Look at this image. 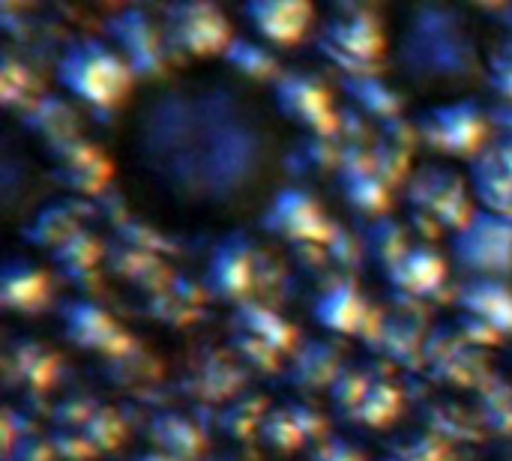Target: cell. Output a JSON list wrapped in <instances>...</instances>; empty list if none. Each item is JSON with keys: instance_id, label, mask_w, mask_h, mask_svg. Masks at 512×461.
<instances>
[{"instance_id": "cell-58", "label": "cell", "mask_w": 512, "mask_h": 461, "mask_svg": "<svg viewBox=\"0 0 512 461\" xmlns=\"http://www.w3.org/2000/svg\"><path fill=\"white\" fill-rule=\"evenodd\" d=\"M381 461H414V459H411V456H408V453H405V450L396 444V447H393V450H390V453H387V456H384Z\"/></svg>"}, {"instance_id": "cell-38", "label": "cell", "mask_w": 512, "mask_h": 461, "mask_svg": "<svg viewBox=\"0 0 512 461\" xmlns=\"http://www.w3.org/2000/svg\"><path fill=\"white\" fill-rule=\"evenodd\" d=\"M222 60L240 78H249V81H270L273 84L285 72L270 48H264L261 42H252V39H243V36H234L231 39V45L225 48Z\"/></svg>"}, {"instance_id": "cell-12", "label": "cell", "mask_w": 512, "mask_h": 461, "mask_svg": "<svg viewBox=\"0 0 512 461\" xmlns=\"http://www.w3.org/2000/svg\"><path fill=\"white\" fill-rule=\"evenodd\" d=\"M420 369L432 381L444 387H459V390H477L492 375L483 357V348L471 345L456 330V324H441L426 333Z\"/></svg>"}, {"instance_id": "cell-47", "label": "cell", "mask_w": 512, "mask_h": 461, "mask_svg": "<svg viewBox=\"0 0 512 461\" xmlns=\"http://www.w3.org/2000/svg\"><path fill=\"white\" fill-rule=\"evenodd\" d=\"M372 381H375V375H372L369 369L345 366V369L339 372V378L330 384L327 396H330V402H333L345 417H351V414H354V408L360 405V399L366 396V390H369V384H372Z\"/></svg>"}, {"instance_id": "cell-44", "label": "cell", "mask_w": 512, "mask_h": 461, "mask_svg": "<svg viewBox=\"0 0 512 461\" xmlns=\"http://www.w3.org/2000/svg\"><path fill=\"white\" fill-rule=\"evenodd\" d=\"M258 441L270 450V453H297L300 447H306V438L300 432V426L294 423L288 405L270 408L261 429H258Z\"/></svg>"}, {"instance_id": "cell-18", "label": "cell", "mask_w": 512, "mask_h": 461, "mask_svg": "<svg viewBox=\"0 0 512 461\" xmlns=\"http://www.w3.org/2000/svg\"><path fill=\"white\" fill-rule=\"evenodd\" d=\"M3 378L27 396H42L60 378V357L36 339H12L3 351Z\"/></svg>"}, {"instance_id": "cell-50", "label": "cell", "mask_w": 512, "mask_h": 461, "mask_svg": "<svg viewBox=\"0 0 512 461\" xmlns=\"http://www.w3.org/2000/svg\"><path fill=\"white\" fill-rule=\"evenodd\" d=\"M408 456L414 461H456L453 456V444H447L444 438L426 432V429H417L414 435H408L402 444H399Z\"/></svg>"}, {"instance_id": "cell-35", "label": "cell", "mask_w": 512, "mask_h": 461, "mask_svg": "<svg viewBox=\"0 0 512 461\" xmlns=\"http://www.w3.org/2000/svg\"><path fill=\"white\" fill-rule=\"evenodd\" d=\"M468 180L474 198L480 201V210H489L512 222V171L474 156L468 162Z\"/></svg>"}, {"instance_id": "cell-2", "label": "cell", "mask_w": 512, "mask_h": 461, "mask_svg": "<svg viewBox=\"0 0 512 461\" xmlns=\"http://www.w3.org/2000/svg\"><path fill=\"white\" fill-rule=\"evenodd\" d=\"M399 72L423 90L468 87L483 75V60L468 18L456 6H414L396 45Z\"/></svg>"}, {"instance_id": "cell-59", "label": "cell", "mask_w": 512, "mask_h": 461, "mask_svg": "<svg viewBox=\"0 0 512 461\" xmlns=\"http://www.w3.org/2000/svg\"><path fill=\"white\" fill-rule=\"evenodd\" d=\"M207 461H225V459H207Z\"/></svg>"}, {"instance_id": "cell-45", "label": "cell", "mask_w": 512, "mask_h": 461, "mask_svg": "<svg viewBox=\"0 0 512 461\" xmlns=\"http://www.w3.org/2000/svg\"><path fill=\"white\" fill-rule=\"evenodd\" d=\"M81 432L87 435V441L93 444L96 456L114 453L123 441H126V423L123 417L111 408V405H99L93 411V417L81 426Z\"/></svg>"}, {"instance_id": "cell-30", "label": "cell", "mask_w": 512, "mask_h": 461, "mask_svg": "<svg viewBox=\"0 0 512 461\" xmlns=\"http://www.w3.org/2000/svg\"><path fill=\"white\" fill-rule=\"evenodd\" d=\"M147 438L156 450L180 461H198L207 450V432L177 411H159L147 423Z\"/></svg>"}, {"instance_id": "cell-49", "label": "cell", "mask_w": 512, "mask_h": 461, "mask_svg": "<svg viewBox=\"0 0 512 461\" xmlns=\"http://www.w3.org/2000/svg\"><path fill=\"white\" fill-rule=\"evenodd\" d=\"M48 444H51L54 456L60 461L96 459V450H93V444L87 441V435L81 429H51Z\"/></svg>"}, {"instance_id": "cell-23", "label": "cell", "mask_w": 512, "mask_h": 461, "mask_svg": "<svg viewBox=\"0 0 512 461\" xmlns=\"http://www.w3.org/2000/svg\"><path fill=\"white\" fill-rule=\"evenodd\" d=\"M204 300H207L204 285L195 282V279H189V276H183V273H177L162 291L144 297L141 309L156 324L183 330V327H189V324H195L201 318Z\"/></svg>"}, {"instance_id": "cell-54", "label": "cell", "mask_w": 512, "mask_h": 461, "mask_svg": "<svg viewBox=\"0 0 512 461\" xmlns=\"http://www.w3.org/2000/svg\"><path fill=\"white\" fill-rule=\"evenodd\" d=\"M309 461H366V459H363V453H360L354 444H348V441H342V438H327V441L312 453V459Z\"/></svg>"}, {"instance_id": "cell-15", "label": "cell", "mask_w": 512, "mask_h": 461, "mask_svg": "<svg viewBox=\"0 0 512 461\" xmlns=\"http://www.w3.org/2000/svg\"><path fill=\"white\" fill-rule=\"evenodd\" d=\"M48 159H51V180L72 192V198H99L105 195L108 183H111V159L84 135L69 138L63 144L48 147Z\"/></svg>"}, {"instance_id": "cell-9", "label": "cell", "mask_w": 512, "mask_h": 461, "mask_svg": "<svg viewBox=\"0 0 512 461\" xmlns=\"http://www.w3.org/2000/svg\"><path fill=\"white\" fill-rule=\"evenodd\" d=\"M159 24L177 60L225 54L234 39L225 12L213 3H168Z\"/></svg>"}, {"instance_id": "cell-36", "label": "cell", "mask_w": 512, "mask_h": 461, "mask_svg": "<svg viewBox=\"0 0 512 461\" xmlns=\"http://www.w3.org/2000/svg\"><path fill=\"white\" fill-rule=\"evenodd\" d=\"M270 405L264 396L258 393H240L237 399H231L225 408H219V414H213V423L219 426V432L231 441H252L258 438V429L267 417Z\"/></svg>"}, {"instance_id": "cell-56", "label": "cell", "mask_w": 512, "mask_h": 461, "mask_svg": "<svg viewBox=\"0 0 512 461\" xmlns=\"http://www.w3.org/2000/svg\"><path fill=\"white\" fill-rule=\"evenodd\" d=\"M489 66H495V69H512V36L501 39L495 45V51L489 54Z\"/></svg>"}, {"instance_id": "cell-53", "label": "cell", "mask_w": 512, "mask_h": 461, "mask_svg": "<svg viewBox=\"0 0 512 461\" xmlns=\"http://www.w3.org/2000/svg\"><path fill=\"white\" fill-rule=\"evenodd\" d=\"M453 324H456V330H459L471 345H477V348H492V345H498V342L504 339L495 327H489L486 321H480V318H474V315H468V312H459Z\"/></svg>"}, {"instance_id": "cell-10", "label": "cell", "mask_w": 512, "mask_h": 461, "mask_svg": "<svg viewBox=\"0 0 512 461\" xmlns=\"http://www.w3.org/2000/svg\"><path fill=\"white\" fill-rule=\"evenodd\" d=\"M450 252L474 279L512 276V222L489 210H477L474 219L453 234Z\"/></svg>"}, {"instance_id": "cell-25", "label": "cell", "mask_w": 512, "mask_h": 461, "mask_svg": "<svg viewBox=\"0 0 512 461\" xmlns=\"http://www.w3.org/2000/svg\"><path fill=\"white\" fill-rule=\"evenodd\" d=\"M228 330H240V333L258 336L261 342L276 348L282 357H294V351L300 348L297 327L288 318H282L276 309H270L264 300H249V303L234 306V312L228 318Z\"/></svg>"}, {"instance_id": "cell-27", "label": "cell", "mask_w": 512, "mask_h": 461, "mask_svg": "<svg viewBox=\"0 0 512 461\" xmlns=\"http://www.w3.org/2000/svg\"><path fill=\"white\" fill-rule=\"evenodd\" d=\"M459 312H468L489 327H495L504 339L512 336V288L504 279H471L456 291Z\"/></svg>"}, {"instance_id": "cell-24", "label": "cell", "mask_w": 512, "mask_h": 461, "mask_svg": "<svg viewBox=\"0 0 512 461\" xmlns=\"http://www.w3.org/2000/svg\"><path fill=\"white\" fill-rule=\"evenodd\" d=\"M51 300V279L42 267L24 258H9L0 270V303L18 315H36Z\"/></svg>"}, {"instance_id": "cell-21", "label": "cell", "mask_w": 512, "mask_h": 461, "mask_svg": "<svg viewBox=\"0 0 512 461\" xmlns=\"http://www.w3.org/2000/svg\"><path fill=\"white\" fill-rule=\"evenodd\" d=\"M417 123H408L405 117L384 120L372 141V171L393 189L405 180H411V156L417 150Z\"/></svg>"}, {"instance_id": "cell-39", "label": "cell", "mask_w": 512, "mask_h": 461, "mask_svg": "<svg viewBox=\"0 0 512 461\" xmlns=\"http://www.w3.org/2000/svg\"><path fill=\"white\" fill-rule=\"evenodd\" d=\"M399 411H402V390L390 378L375 375L366 396L354 408L351 420L360 423V426H369V429H384L399 417Z\"/></svg>"}, {"instance_id": "cell-19", "label": "cell", "mask_w": 512, "mask_h": 461, "mask_svg": "<svg viewBox=\"0 0 512 461\" xmlns=\"http://www.w3.org/2000/svg\"><path fill=\"white\" fill-rule=\"evenodd\" d=\"M240 12L270 45H297L315 18V9L303 0H252Z\"/></svg>"}, {"instance_id": "cell-13", "label": "cell", "mask_w": 512, "mask_h": 461, "mask_svg": "<svg viewBox=\"0 0 512 461\" xmlns=\"http://www.w3.org/2000/svg\"><path fill=\"white\" fill-rule=\"evenodd\" d=\"M273 102L285 120L303 126L309 135H336L339 129V108L330 87L306 69H285L273 81Z\"/></svg>"}, {"instance_id": "cell-6", "label": "cell", "mask_w": 512, "mask_h": 461, "mask_svg": "<svg viewBox=\"0 0 512 461\" xmlns=\"http://www.w3.org/2000/svg\"><path fill=\"white\" fill-rule=\"evenodd\" d=\"M105 36L129 63L135 78L159 81L171 72L174 63H180L162 33V24L138 6L111 12L105 18Z\"/></svg>"}, {"instance_id": "cell-20", "label": "cell", "mask_w": 512, "mask_h": 461, "mask_svg": "<svg viewBox=\"0 0 512 461\" xmlns=\"http://www.w3.org/2000/svg\"><path fill=\"white\" fill-rule=\"evenodd\" d=\"M93 213V207L84 201V198H60V201H48L42 204L30 222L21 225V240L36 246V249H45L48 255L66 243L72 234H78L84 225V219Z\"/></svg>"}, {"instance_id": "cell-43", "label": "cell", "mask_w": 512, "mask_h": 461, "mask_svg": "<svg viewBox=\"0 0 512 461\" xmlns=\"http://www.w3.org/2000/svg\"><path fill=\"white\" fill-rule=\"evenodd\" d=\"M423 423H426V432L444 438L447 444H465V441H477L480 438V423L474 414H468L465 408L459 405H429L423 411Z\"/></svg>"}, {"instance_id": "cell-32", "label": "cell", "mask_w": 512, "mask_h": 461, "mask_svg": "<svg viewBox=\"0 0 512 461\" xmlns=\"http://www.w3.org/2000/svg\"><path fill=\"white\" fill-rule=\"evenodd\" d=\"M363 252L369 261H375L384 273L414 246L411 243V228L408 222L396 216H378V219H363V234H360Z\"/></svg>"}, {"instance_id": "cell-14", "label": "cell", "mask_w": 512, "mask_h": 461, "mask_svg": "<svg viewBox=\"0 0 512 461\" xmlns=\"http://www.w3.org/2000/svg\"><path fill=\"white\" fill-rule=\"evenodd\" d=\"M312 318L330 333L360 336L366 342H372L384 324V312L375 309L351 279H336L324 285L312 300Z\"/></svg>"}, {"instance_id": "cell-40", "label": "cell", "mask_w": 512, "mask_h": 461, "mask_svg": "<svg viewBox=\"0 0 512 461\" xmlns=\"http://www.w3.org/2000/svg\"><path fill=\"white\" fill-rule=\"evenodd\" d=\"M159 363L153 354H147L138 342L117 354V357H108L102 360V375L111 387H120V390H132V387H147V381L159 378Z\"/></svg>"}, {"instance_id": "cell-11", "label": "cell", "mask_w": 512, "mask_h": 461, "mask_svg": "<svg viewBox=\"0 0 512 461\" xmlns=\"http://www.w3.org/2000/svg\"><path fill=\"white\" fill-rule=\"evenodd\" d=\"M405 204L408 210L435 219L453 234L462 231L477 213L465 180L444 165H423L420 171H414L405 183Z\"/></svg>"}, {"instance_id": "cell-8", "label": "cell", "mask_w": 512, "mask_h": 461, "mask_svg": "<svg viewBox=\"0 0 512 461\" xmlns=\"http://www.w3.org/2000/svg\"><path fill=\"white\" fill-rule=\"evenodd\" d=\"M258 225L285 240L291 249H300V246H327L339 225L324 213L321 201L303 189V186H282L270 195L267 207L261 210V219Z\"/></svg>"}, {"instance_id": "cell-41", "label": "cell", "mask_w": 512, "mask_h": 461, "mask_svg": "<svg viewBox=\"0 0 512 461\" xmlns=\"http://www.w3.org/2000/svg\"><path fill=\"white\" fill-rule=\"evenodd\" d=\"M288 165H297L294 171L300 174H324V171L339 174V165H342L339 135H306L303 141H297V150L285 156V168Z\"/></svg>"}, {"instance_id": "cell-48", "label": "cell", "mask_w": 512, "mask_h": 461, "mask_svg": "<svg viewBox=\"0 0 512 461\" xmlns=\"http://www.w3.org/2000/svg\"><path fill=\"white\" fill-rule=\"evenodd\" d=\"M99 405H102V402H96V399L87 396V393H72V396L60 399V402L51 408V414H48L51 429H81V426L93 417V411H96Z\"/></svg>"}, {"instance_id": "cell-46", "label": "cell", "mask_w": 512, "mask_h": 461, "mask_svg": "<svg viewBox=\"0 0 512 461\" xmlns=\"http://www.w3.org/2000/svg\"><path fill=\"white\" fill-rule=\"evenodd\" d=\"M228 351L249 369L255 372H276L282 366V354L276 348H270L267 342H261L258 336H249V333H240V330H228Z\"/></svg>"}, {"instance_id": "cell-37", "label": "cell", "mask_w": 512, "mask_h": 461, "mask_svg": "<svg viewBox=\"0 0 512 461\" xmlns=\"http://www.w3.org/2000/svg\"><path fill=\"white\" fill-rule=\"evenodd\" d=\"M474 417L483 429L512 438V384L507 378L489 375L477 387L474 399Z\"/></svg>"}, {"instance_id": "cell-57", "label": "cell", "mask_w": 512, "mask_h": 461, "mask_svg": "<svg viewBox=\"0 0 512 461\" xmlns=\"http://www.w3.org/2000/svg\"><path fill=\"white\" fill-rule=\"evenodd\" d=\"M132 461H180L174 459V456H168V453H162V450H156V447H150V450H144V453H138Z\"/></svg>"}, {"instance_id": "cell-34", "label": "cell", "mask_w": 512, "mask_h": 461, "mask_svg": "<svg viewBox=\"0 0 512 461\" xmlns=\"http://www.w3.org/2000/svg\"><path fill=\"white\" fill-rule=\"evenodd\" d=\"M429 330H423L420 321H411L405 315H390L384 318L378 336L369 342L375 351L387 354L393 363L399 366H420V357H423V339H426Z\"/></svg>"}, {"instance_id": "cell-7", "label": "cell", "mask_w": 512, "mask_h": 461, "mask_svg": "<svg viewBox=\"0 0 512 461\" xmlns=\"http://www.w3.org/2000/svg\"><path fill=\"white\" fill-rule=\"evenodd\" d=\"M417 135L429 150L471 162L489 144V114L477 99L441 102L417 117Z\"/></svg>"}, {"instance_id": "cell-55", "label": "cell", "mask_w": 512, "mask_h": 461, "mask_svg": "<svg viewBox=\"0 0 512 461\" xmlns=\"http://www.w3.org/2000/svg\"><path fill=\"white\" fill-rule=\"evenodd\" d=\"M486 78H489V87H492L507 105H512V69H495V66H489Z\"/></svg>"}, {"instance_id": "cell-3", "label": "cell", "mask_w": 512, "mask_h": 461, "mask_svg": "<svg viewBox=\"0 0 512 461\" xmlns=\"http://www.w3.org/2000/svg\"><path fill=\"white\" fill-rule=\"evenodd\" d=\"M60 87L93 111H111L132 87L135 75L120 51L99 36L72 39L54 66Z\"/></svg>"}, {"instance_id": "cell-33", "label": "cell", "mask_w": 512, "mask_h": 461, "mask_svg": "<svg viewBox=\"0 0 512 461\" xmlns=\"http://www.w3.org/2000/svg\"><path fill=\"white\" fill-rule=\"evenodd\" d=\"M342 198L360 219H378L390 210V186L372 168H339Z\"/></svg>"}, {"instance_id": "cell-5", "label": "cell", "mask_w": 512, "mask_h": 461, "mask_svg": "<svg viewBox=\"0 0 512 461\" xmlns=\"http://www.w3.org/2000/svg\"><path fill=\"white\" fill-rule=\"evenodd\" d=\"M315 45L342 75H378L387 54L381 18L375 9L357 3L336 6L321 24Z\"/></svg>"}, {"instance_id": "cell-29", "label": "cell", "mask_w": 512, "mask_h": 461, "mask_svg": "<svg viewBox=\"0 0 512 461\" xmlns=\"http://www.w3.org/2000/svg\"><path fill=\"white\" fill-rule=\"evenodd\" d=\"M21 126L30 129L45 147L63 144V141L81 135L78 108H75L66 96H60V93H42V96L21 114Z\"/></svg>"}, {"instance_id": "cell-1", "label": "cell", "mask_w": 512, "mask_h": 461, "mask_svg": "<svg viewBox=\"0 0 512 461\" xmlns=\"http://www.w3.org/2000/svg\"><path fill=\"white\" fill-rule=\"evenodd\" d=\"M135 159L177 204L237 213L279 165L276 135L246 87L195 78L153 93L135 120Z\"/></svg>"}, {"instance_id": "cell-26", "label": "cell", "mask_w": 512, "mask_h": 461, "mask_svg": "<svg viewBox=\"0 0 512 461\" xmlns=\"http://www.w3.org/2000/svg\"><path fill=\"white\" fill-rule=\"evenodd\" d=\"M60 276L78 291H90L99 285V267L105 264V240H99L90 228H81L66 243L51 252Z\"/></svg>"}, {"instance_id": "cell-16", "label": "cell", "mask_w": 512, "mask_h": 461, "mask_svg": "<svg viewBox=\"0 0 512 461\" xmlns=\"http://www.w3.org/2000/svg\"><path fill=\"white\" fill-rule=\"evenodd\" d=\"M60 324H63V336L75 348L93 351L102 360L117 357L138 342L126 327H120V321H114V315L105 306L87 297L66 300L60 306Z\"/></svg>"}, {"instance_id": "cell-42", "label": "cell", "mask_w": 512, "mask_h": 461, "mask_svg": "<svg viewBox=\"0 0 512 461\" xmlns=\"http://www.w3.org/2000/svg\"><path fill=\"white\" fill-rule=\"evenodd\" d=\"M0 93H3V105L21 114L42 96L33 69L24 60H18L12 51H3V60H0Z\"/></svg>"}, {"instance_id": "cell-17", "label": "cell", "mask_w": 512, "mask_h": 461, "mask_svg": "<svg viewBox=\"0 0 512 461\" xmlns=\"http://www.w3.org/2000/svg\"><path fill=\"white\" fill-rule=\"evenodd\" d=\"M180 393L198 405H228L246 387V369L231 351L201 348L180 375Z\"/></svg>"}, {"instance_id": "cell-51", "label": "cell", "mask_w": 512, "mask_h": 461, "mask_svg": "<svg viewBox=\"0 0 512 461\" xmlns=\"http://www.w3.org/2000/svg\"><path fill=\"white\" fill-rule=\"evenodd\" d=\"M54 450L48 444V435H39V432H30V435H21L12 447L3 450V461H54Z\"/></svg>"}, {"instance_id": "cell-31", "label": "cell", "mask_w": 512, "mask_h": 461, "mask_svg": "<svg viewBox=\"0 0 512 461\" xmlns=\"http://www.w3.org/2000/svg\"><path fill=\"white\" fill-rule=\"evenodd\" d=\"M339 87L351 99V108H357L360 114H366L378 123L402 117L405 102H402L399 90H393L381 75H342Z\"/></svg>"}, {"instance_id": "cell-28", "label": "cell", "mask_w": 512, "mask_h": 461, "mask_svg": "<svg viewBox=\"0 0 512 461\" xmlns=\"http://www.w3.org/2000/svg\"><path fill=\"white\" fill-rule=\"evenodd\" d=\"M345 369L342 351L327 342V339H309L303 342L291 363H288V381L297 390L315 393V390H330V384L339 378V372Z\"/></svg>"}, {"instance_id": "cell-4", "label": "cell", "mask_w": 512, "mask_h": 461, "mask_svg": "<svg viewBox=\"0 0 512 461\" xmlns=\"http://www.w3.org/2000/svg\"><path fill=\"white\" fill-rule=\"evenodd\" d=\"M276 279L279 264L264 249H258L246 234H228L213 246L201 285L207 297L240 306L258 300V294L264 288H273Z\"/></svg>"}, {"instance_id": "cell-22", "label": "cell", "mask_w": 512, "mask_h": 461, "mask_svg": "<svg viewBox=\"0 0 512 461\" xmlns=\"http://www.w3.org/2000/svg\"><path fill=\"white\" fill-rule=\"evenodd\" d=\"M384 276L393 285V291L426 300V297L438 294V288H444L447 261L438 249H432L426 243H414Z\"/></svg>"}, {"instance_id": "cell-52", "label": "cell", "mask_w": 512, "mask_h": 461, "mask_svg": "<svg viewBox=\"0 0 512 461\" xmlns=\"http://www.w3.org/2000/svg\"><path fill=\"white\" fill-rule=\"evenodd\" d=\"M288 411H291L294 423L300 426L306 444H309V441H321V444L327 441V420H324V414H321L318 408L303 405V402H288Z\"/></svg>"}]
</instances>
